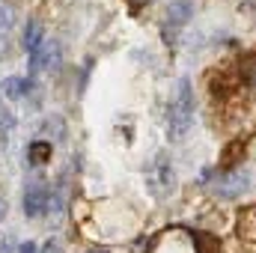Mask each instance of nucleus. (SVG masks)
Segmentation results:
<instances>
[{
	"mask_svg": "<svg viewBox=\"0 0 256 253\" xmlns=\"http://www.w3.org/2000/svg\"><path fill=\"white\" fill-rule=\"evenodd\" d=\"M194 126V86L191 78H182L176 86V96L167 104V131L173 140H182Z\"/></svg>",
	"mask_w": 256,
	"mask_h": 253,
	"instance_id": "obj_1",
	"label": "nucleus"
},
{
	"mask_svg": "<svg viewBox=\"0 0 256 253\" xmlns=\"http://www.w3.org/2000/svg\"><path fill=\"white\" fill-rule=\"evenodd\" d=\"M248 188H250V173L248 170H230L214 182V194L220 200H238Z\"/></svg>",
	"mask_w": 256,
	"mask_h": 253,
	"instance_id": "obj_2",
	"label": "nucleus"
},
{
	"mask_svg": "<svg viewBox=\"0 0 256 253\" xmlns=\"http://www.w3.org/2000/svg\"><path fill=\"white\" fill-rule=\"evenodd\" d=\"M152 185H158V194H170L176 188V173L170 167L167 152H158L155 161H152Z\"/></svg>",
	"mask_w": 256,
	"mask_h": 253,
	"instance_id": "obj_3",
	"label": "nucleus"
},
{
	"mask_svg": "<svg viewBox=\"0 0 256 253\" xmlns=\"http://www.w3.org/2000/svg\"><path fill=\"white\" fill-rule=\"evenodd\" d=\"M60 60H63V51H60V42H54V39H45V42L39 45V51L30 54L33 72H39V68H57Z\"/></svg>",
	"mask_w": 256,
	"mask_h": 253,
	"instance_id": "obj_4",
	"label": "nucleus"
},
{
	"mask_svg": "<svg viewBox=\"0 0 256 253\" xmlns=\"http://www.w3.org/2000/svg\"><path fill=\"white\" fill-rule=\"evenodd\" d=\"M48 200H51V190L45 185H30L24 190V214L27 218H39L42 212H48Z\"/></svg>",
	"mask_w": 256,
	"mask_h": 253,
	"instance_id": "obj_5",
	"label": "nucleus"
},
{
	"mask_svg": "<svg viewBox=\"0 0 256 253\" xmlns=\"http://www.w3.org/2000/svg\"><path fill=\"white\" fill-rule=\"evenodd\" d=\"M194 18V0H170L167 6V21L173 27H185Z\"/></svg>",
	"mask_w": 256,
	"mask_h": 253,
	"instance_id": "obj_6",
	"label": "nucleus"
},
{
	"mask_svg": "<svg viewBox=\"0 0 256 253\" xmlns=\"http://www.w3.org/2000/svg\"><path fill=\"white\" fill-rule=\"evenodd\" d=\"M51 152H54V146H51L48 140H33V143L27 146L30 164H45V161H51Z\"/></svg>",
	"mask_w": 256,
	"mask_h": 253,
	"instance_id": "obj_7",
	"label": "nucleus"
},
{
	"mask_svg": "<svg viewBox=\"0 0 256 253\" xmlns=\"http://www.w3.org/2000/svg\"><path fill=\"white\" fill-rule=\"evenodd\" d=\"M42 42H45V36H42V24H39V21H30V24L24 27V48L33 54V51H39Z\"/></svg>",
	"mask_w": 256,
	"mask_h": 253,
	"instance_id": "obj_8",
	"label": "nucleus"
},
{
	"mask_svg": "<svg viewBox=\"0 0 256 253\" xmlns=\"http://www.w3.org/2000/svg\"><path fill=\"white\" fill-rule=\"evenodd\" d=\"M15 18H18V12H15V3H12V0H0V33L12 30Z\"/></svg>",
	"mask_w": 256,
	"mask_h": 253,
	"instance_id": "obj_9",
	"label": "nucleus"
},
{
	"mask_svg": "<svg viewBox=\"0 0 256 253\" xmlns=\"http://www.w3.org/2000/svg\"><path fill=\"white\" fill-rule=\"evenodd\" d=\"M3 92H6V98H21L24 96V78H6Z\"/></svg>",
	"mask_w": 256,
	"mask_h": 253,
	"instance_id": "obj_10",
	"label": "nucleus"
},
{
	"mask_svg": "<svg viewBox=\"0 0 256 253\" xmlns=\"http://www.w3.org/2000/svg\"><path fill=\"white\" fill-rule=\"evenodd\" d=\"M12 122H15V120H12V114L0 108V131H3V128H12Z\"/></svg>",
	"mask_w": 256,
	"mask_h": 253,
	"instance_id": "obj_11",
	"label": "nucleus"
},
{
	"mask_svg": "<svg viewBox=\"0 0 256 253\" xmlns=\"http://www.w3.org/2000/svg\"><path fill=\"white\" fill-rule=\"evenodd\" d=\"M42 253H60V242H57V238H51V242L42 248Z\"/></svg>",
	"mask_w": 256,
	"mask_h": 253,
	"instance_id": "obj_12",
	"label": "nucleus"
},
{
	"mask_svg": "<svg viewBox=\"0 0 256 253\" xmlns=\"http://www.w3.org/2000/svg\"><path fill=\"white\" fill-rule=\"evenodd\" d=\"M0 253H15V242H12V238H3V244H0Z\"/></svg>",
	"mask_w": 256,
	"mask_h": 253,
	"instance_id": "obj_13",
	"label": "nucleus"
},
{
	"mask_svg": "<svg viewBox=\"0 0 256 253\" xmlns=\"http://www.w3.org/2000/svg\"><path fill=\"white\" fill-rule=\"evenodd\" d=\"M18 253H39V248H36L33 242H24V244L18 248Z\"/></svg>",
	"mask_w": 256,
	"mask_h": 253,
	"instance_id": "obj_14",
	"label": "nucleus"
},
{
	"mask_svg": "<svg viewBox=\"0 0 256 253\" xmlns=\"http://www.w3.org/2000/svg\"><path fill=\"white\" fill-rule=\"evenodd\" d=\"M3 218H6V200L0 196V220H3Z\"/></svg>",
	"mask_w": 256,
	"mask_h": 253,
	"instance_id": "obj_15",
	"label": "nucleus"
},
{
	"mask_svg": "<svg viewBox=\"0 0 256 253\" xmlns=\"http://www.w3.org/2000/svg\"><path fill=\"white\" fill-rule=\"evenodd\" d=\"M143 3H152V0H131V6H143Z\"/></svg>",
	"mask_w": 256,
	"mask_h": 253,
	"instance_id": "obj_16",
	"label": "nucleus"
}]
</instances>
